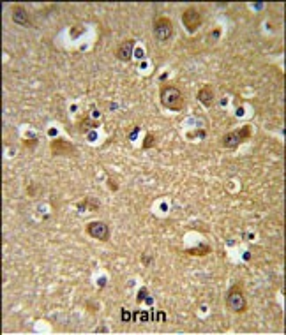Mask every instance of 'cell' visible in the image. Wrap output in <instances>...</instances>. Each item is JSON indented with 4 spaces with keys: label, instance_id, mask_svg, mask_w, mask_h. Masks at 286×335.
Listing matches in <instances>:
<instances>
[{
    "label": "cell",
    "instance_id": "cell-11",
    "mask_svg": "<svg viewBox=\"0 0 286 335\" xmlns=\"http://www.w3.org/2000/svg\"><path fill=\"white\" fill-rule=\"evenodd\" d=\"M210 253H212V247L207 245V244H203V245H198V247L189 249L185 254H189V256H207V254H210Z\"/></svg>",
    "mask_w": 286,
    "mask_h": 335
},
{
    "label": "cell",
    "instance_id": "cell-12",
    "mask_svg": "<svg viewBox=\"0 0 286 335\" xmlns=\"http://www.w3.org/2000/svg\"><path fill=\"white\" fill-rule=\"evenodd\" d=\"M85 206H90L92 212H98V208H99V201H98V199H92V198H85L81 203H78V208L83 210Z\"/></svg>",
    "mask_w": 286,
    "mask_h": 335
},
{
    "label": "cell",
    "instance_id": "cell-18",
    "mask_svg": "<svg viewBox=\"0 0 286 335\" xmlns=\"http://www.w3.org/2000/svg\"><path fill=\"white\" fill-rule=\"evenodd\" d=\"M218 37H219V30H216V32L210 34V39H218Z\"/></svg>",
    "mask_w": 286,
    "mask_h": 335
},
{
    "label": "cell",
    "instance_id": "cell-6",
    "mask_svg": "<svg viewBox=\"0 0 286 335\" xmlns=\"http://www.w3.org/2000/svg\"><path fill=\"white\" fill-rule=\"evenodd\" d=\"M87 235L99 242H108L110 240V226L105 220H92L87 224Z\"/></svg>",
    "mask_w": 286,
    "mask_h": 335
},
{
    "label": "cell",
    "instance_id": "cell-10",
    "mask_svg": "<svg viewBox=\"0 0 286 335\" xmlns=\"http://www.w3.org/2000/svg\"><path fill=\"white\" fill-rule=\"evenodd\" d=\"M214 99H216V90H214L212 85H203L198 90V101L202 102L205 108H210L214 104Z\"/></svg>",
    "mask_w": 286,
    "mask_h": 335
},
{
    "label": "cell",
    "instance_id": "cell-1",
    "mask_svg": "<svg viewBox=\"0 0 286 335\" xmlns=\"http://www.w3.org/2000/svg\"><path fill=\"white\" fill-rule=\"evenodd\" d=\"M159 101L170 111H182L185 106V97L182 94L180 88H177L175 85H164L159 92Z\"/></svg>",
    "mask_w": 286,
    "mask_h": 335
},
{
    "label": "cell",
    "instance_id": "cell-9",
    "mask_svg": "<svg viewBox=\"0 0 286 335\" xmlns=\"http://www.w3.org/2000/svg\"><path fill=\"white\" fill-rule=\"evenodd\" d=\"M13 22H15L16 25L25 27V29H30V27H32V22H30V18H29V13L25 11L23 6H15V8H13Z\"/></svg>",
    "mask_w": 286,
    "mask_h": 335
},
{
    "label": "cell",
    "instance_id": "cell-3",
    "mask_svg": "<svg viewBox=\"0 0 286 335\" xmlns=\"http://www.w3.org/2000/svg\"><path fill=\"white\" fill-rule=\"evenodd\" d=\"M251 140V126H242L235 131H230V133L223 134L221 136V145L228 150H235L240 143Z\"/></svg>",
    "mask_w": 286,
    "mask_h": 335
},
{
    "label": "cell",
    "instance_id": "cell-2",
    "mask_svg": "<svg viewBox=\"0 0 286 335\" xmlns=\"http://www.w3.org/2000/svg\"><path fill=\"white\" fill-rule=\"evenodd\" d=\"M226 307L235 314L247 310V300L244 296V289L240 284H235L228 289V293H226Z\"/></svg>",
    "mask_w": 286,
    "mask_h": 335
},
{
    "label": "cell",
    "instance_id": "cell-13",
    "mask_svg": "<svg viewBox=\"0 0 286 335\" xmlns=\"http://www.w3.org/2000/svg\"><path fill=\"white\" fill-rule=\"evenodd\" d=\"M156 145H157L156 136H154L152 133H149V134L145 136V141H143V147H141V148H143V150H149V148H154Z\"/></svg>",
    "mask_w": 286,
    "mask_h": 335
},
{
    "label": "cell",
    "instance_id": "cell-15",
    "mask_svg": "<svg viewBox=\"0 0 286 335\" xmlns=\"http://www.w3.org/2000/svg\"><path fill=\"white\" fill-rule=\"evenodd\" d=\"M129 319H131V314L127 312V309H122V321L124 323H129Z\"/></svg>",
    "mask_w": 286,
    "mask_h": 335
},
{
    "label": "cell",
    "instance_id": "cell-8",
    "mask_svg": "<svg viewBox=\"0 0 286 335\" xmlns=\"http://www.w3.org/2000/svg\"><path fill=\"white\" fill-rule=\"evenodd\" d=\"M133 51H134V39H126L117 46L115 57L120 62H129L133 58Z\"/></svg>",
    "mask_w": 286,
    "mask_h": 335
},
{
    "label": "cell",
    "instance_id": "cell-14",
    "mask_svg": "<svg viewBox=\"0 0 286 335\" xmlns=\"http://www.w3.org/2000/svg\"><path fill=\"white\" fill-rule=\"evenodd\" d=\"M147 295H149V289H147V288H141V289H140V293H138L136 302H138V303H141V302H143V298H147Z\"/></svg>",
    "mask_w": 286,
    "mask_h": 335
},
{
    "label": "cell",
    "instance_id": "cell-16",
    "mask_svg": "<svg viewBox=\"0 0 286 335\" xmlns=\"http://www.w3.org/2000/svg\"><path fill=\"white\" fill-rule=\"evenodd\" d=\"M150 261H152V258H149V256H141V263H143V265H150Z\"/></svg>",
    "mask_w": 286,
    "mask_h": 335
},
{
    "label": "cell",
    "instance_id": "cell-4",
    "mask_svg": "<svg viewBox=\"0 0 286 335\" xmlns=\"http://www.w3.org/2000/svg\"><path fill=\"white\" fill-rule=\"evenodd\" d=\"M175 29L173 23L166 16H159V18L154 20V37H156L159 43H168V41L173 37Z\"/></svg>",
    "mask_w": 286,
    "mask_h": 335
},
{
    "label": "cell",
    "instance_id": "cell-5",
    "mask_svg": "<svg viewBox=\"0 0 286 335\" xmlns=\"http://www.w3.org/2000/svg\"><path fill=\"white\" fill-rule=\"evenodd\" d=\"M182 23H184L185 30H187L189 34H195L203 23L202 11L196 8H187L184 13H182Z\"/></svg>",
    "mask_w": 286,
    "mask_h": 335
},
{
    "label": "cell",
    "instance_id": "cell-7",
    "mask_svg": "<svg viewBox=\"0 0 286 335\" xmlns=\"http://www.w3.org/2000/svg\"><path fill=\"white\" fill-rule=\"evenodd\" d=\"M50 150L53 155H62V157H73L78 152L73 143H69L67 140H62V138H57V140L51 141Z\"/></svg>",
    "mask_w": 286,
    "mask_h": 335
},
{
    "label": "cell",
    "instance_id": "cell-17",
    "mask_svg": "<svg viewBox=\"0 0 286 335\" xmlns=\"http://www.w3.org/2000/svg\"><path fill=\"white\" fill-rule=\"evenodd\" d=\"M108 182H110L108 185H110V189H112V191H117V189H119V185H117V184H113V180H112V178H110Z\"/></svg>",
    "mask_w": 286,
    "mask_h": 335
}]
</instances>
